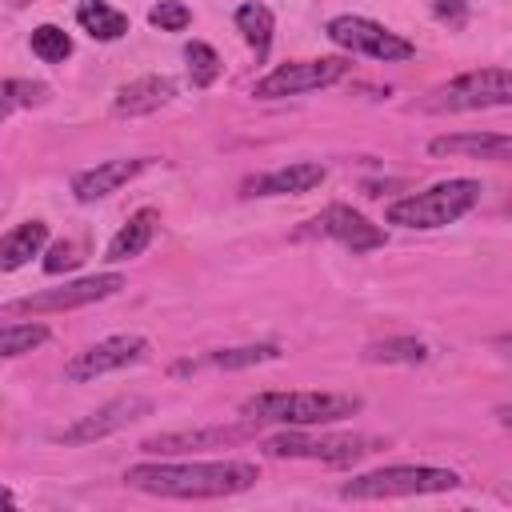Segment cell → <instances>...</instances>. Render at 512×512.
Listing matches in <instances>:
<instances>
[{
    "label": "cell",
    "mask_w": 512,
    "mask_h": 512,
    "mask_svg": "<svg viewBox=\"0 0 512 512\" xmlns=\"http://www.w3.org/2000/svg\"><path fill=\"white\" fill-rule=\"evenodd\" d=\"M260 480V468L248 460H188V464H132L124 484L164 500H216L248 492Z\"/></svg>",
    "instance_id": "6da1fadb"
},
{
    "label": "cell",
    "mask_w": 512,
    "mask_h": 512,
    "mask_svg": "<svg viewBox=\"0 0 512 512\" xmlns=\"http://www.w3.org/2000/svg\"><path fill=\"white\" fill-rule=\"evenodd\" d=\"M360 412V396L352 392H256L240 404L244 420L256 424H292V428H320Z\"/></svg>",
    "instance_id": "7a4b0ae2"
},
{
    "label": "cell",
    "mask_w": 512,
    "mask_h": 512,
    "mask_svg": "<svg viewBox=\"0 0 512 512\" xmlns=\"http://www.w3.org/2000/svg\"><path fill=\"white\" fill-rule=\"evenodd\" d=\"M480 180H468V176H452V180H440L424 192H412L404 200H392L388 204V224H400V228H420V232H432V228H444V224H456L464 212L476 208L480 200Z\"/></svg>",
    "instance_id": "3957f363"
},
{
    "label": "cell",
    "mask_w": 512,
    "mask_h": 512,
    "mask_svg": "<svg viewBox=\"0 0 512 512\" xmlns=\"http://www.w3.org/2000/svg\"><path fill=\"white\" fill-rule=\"evenodd\" d=\"M460 476L452 468H432V464H388L364 476H352L340 484L344 500H396V496H432V492H452Z\"/></svg>",
    "instance_id": "277c9868"
},
{
    "label": "cell",
    "mask_w": 512,
    "mask_h": 512,
    "mask_svg": "<svg viewBox=\"0 0 512 512\" xmlns=\"http://www.w3.org/2000/svg\"><path fill=\"white\" fill-rule=\"evenodd\" d=\"M500 104H512V68L460 72L420 100L424 112H476V108H500Z\"/></svg>",
    "instance_id": "5b68a950"
},
{
    "label": "cell",
    "mask_w": 512,
    "mask_h": 512,
    "mask_svg": "<svg viewBox=\"0 0 512 512\" xmlns=\"http://www.w3.org/2000/svg\"><path fill=\"white\" fill-rule=\"evenodd\" d=\"M376 444H380V440H372V436H352V432L312 436V432L292 428V432L268 436L260 448H264V456H272V460H320V464H332V468H348V464H356L360 456L376 452Z\"/></svg>",
    "instance_id": "8992f818"
},
{
    "label": "cell",
    "mask_w": 512,
    "mask_h": 512,
    "mask_svg": "<svg viewBox=\"0 0 512 512\" xmlns=\"http://www.w3.org/2000/svg\"><path fill=\"white\" fill-rule=\"evenodd\" d=\"M124 284H128V280H124L120 272H96V276H84V280L60 284V288H44V292H32V296H20V300H8V304H4V316H44V312L84 308V304H96V300L116 296Z\"/></svg>",
    "instance_id": "52a82bcc"
},
{
    "label": "cell",
    "mask_w": 512,
    "mask_h": 512,
    "mask_svg": "<svg viewBox=\"0 0 512 512\" xmlns=\"http://www.w3.org/2000/svg\"><path fill=\"white\" fill-rule=\"evenodd\" d=\"M328 40L344 52H360V56H372V60H384V64H400V60H412L416 56V44L396 36L392 28L368 20V16H332L328 20Z\"/></svg>",
    "instance_id": "ba28073f"
},
{
    "label": "cell",
    "mask_w": 512,
    "mask_h": 512,
    "mask_svg": "<svg viewBox=\"0 0 512 512\" xmlns=\"http://www.w3.org/2000/svg\"><path fill=\"white\" fill-rule=\"evenodd\" d=\"M352 72V64L344 56H320V60H288L280 68H272L268 76H260L252 84L256 100H284V96H300V92H316L328 88L336 80H344Z\"/></svg>",
    "instance_id": "9c48e42d"
},
{
    "label": "cell",
    "mask_w": 512,
    "mask_h": 512,
    "mask_svg": "<svg viewBox=\"0 0 512 512\" xmlns=\"http://www.w3.org/2000/svg\"><path fill=\"white\" fill-rule=\"evenodd\" d=\"M148 412H152V400H148V396H116V400L100 404L96 412L80 416L76 424H68V428H60V432H52V440H56V444H68V448H80V444L104 440V436H112V432H120V428H128V424H136V420H140V416H148Z\"/></svg>",
    "instance_id": "30bf717a"
},
{
    "label": "cell",
    "mask_w": 512,
    "mask_h": 512,
    "mask_svg": "<svg viewBox=\"0 0 512 512\" xmlns=\"http://www.w3.org/2000/svg\"><path fill=\"white\" fill-rule=\"evenodd\" d=\"M148 356V340L136 336V332H124V336H108V340H96L88 344L84 352H76L68 364H64V380L72 384H84V380H96L104 372H116V368H128L136 360Z\"/></svg>",
    "instance_id": "8fae6325"
},
{
    "label": "cell",
    "mask_w": 512,
    "mask_h": 512,
    "mask_svg": "<svg viewBox=\"0 0 512 512\" xmlns=\"http://www.w3.org/2000/svg\"><path fill=\"white\" fill-rule=\"evenodd\" d=\"M256 420L244 424H212V428H172L140 440V452L148 456H180V452H204V448H232L248 436H256Z\"/></svg>",
    "instance_id": "7c38bea8"
},
{
    "label": "cell",
    "mask_w": 512,
    "mask_h": 512,
    "mask_svg": "<svg viewBox=\"0 0 512 512\" xmlns=\"http://www.w3.org/2000/svg\"><path fill=\"white\" fill-rule=\"evenodd\" d=\"M300 236H328V240H336V244H344L352 252H372V248H380L388 240L380 224H372L364 212H356L348 204H328L320 216H312L300 228Z\"/></svg>",
    "instance_id": "4fadbf2b"
},
{
    "label": "cell",
    "mask_w": 512,
    "mask_h": 512,
    "mask_svg": "<svg viewBox=\"0 0 512 512\" xmlns=\"http://www.w3.org/2000/svg\"><path fill=\"white\" fill-rule=\"evenodd\" d=\"M152 164V156H132V160H104L88 172H76L72 176V196L80 204H92V200H104L112 196L116 188H124L128 180H136L144 168Z\"/></svg>",
    "instance_id": "5bb4252c"
},
{
    "label": "cell",
    "mask_w": 512,
    "mask_h": 512,
    "mask_svg": "<svg viewBox=\"0 0 512 512\" xmlns=\"http://www.w3.org/2000/svg\"><path fill=\"white\" fill-rule=\"evenodd\" d=\"M324 176H328L324 164L300 160V164H284V168H272V172L244 180V196H304V192L320 188Z\"/></svg>",
    "instance_id": "9a60e30c"
},
{
    "label": "cell",
    "mask_w": 512,
    "mask_h": 512,
    "mask_svg": "<svg viewBox=\"0 0 512 512\" xmlns=\"http://www.w3.org/2000/svg\"><path fill=\"white\" fill-rule=\"evenodd\" d=\"M432 156H460V160H492V164H512V136L500 132H452L428 140Z\"/></svg>",
    "instance_id": "2e32d148"
},
{
    "label": "cell",
    "mask_w": 512,
    "mask_h": 512,
    "mask_svg": "<svg viewBox=\"0 0 512 512\" xmlns=\"http://www.w3.org/2000/svg\"><path fill=\"white\" fill-rule=\"evenodd\" d=\"M176 100V80L172 76H140V80H128L116 100H112V112L116 116H148L164 104Z\"/></svg>",
    "instance_id": "e0dca14e"
},
{
    "label": "cell",
    "mask_w": 512,
    "mask_h": 512,
    "mask_svg": "<svg viewBox=\"0 0 512 512\" xmlns=\"http://www.w3.org/2000/svg\"><path fill=\"white\" fill-rule=\"evenodd\" d=\"M156 224H160L156 208H140V212H132V216L120 224V232L108 240V252H104V256H108L112 264L140 256V252L152 244V236H156Z\"/></svg>",
    "instance_id": "ac0fdd59"
},
{
    "label": "cell",
    "mask_w": 512,
    "mask_h": 512,
    "mask_svg": "<svg viewBox=\"0 0 512 512\" xmlns=\"http://www.w3.org/2000/svg\"><path fill=\"white\" fill-rule=\"evenodd\" d=\"M44 244H48V224L44 220H24V224L8 228L4 240H0V268L4 272H16L32 256H40Z\"/></svg>",
    "instance_id": "d6986e66"
},
{
    "label": "cell",
    "mask_w": 512,
    "mask_h": 512,
    "mask_svg": "<svg viewBox=\"0 0 512 512\" xmlns=\"http://www.w3.org/2000/svg\"><path fill=\"white\" fill-rule=\"evenodd\" d=\"M76 24L92 36V40H120L124 32H128V16L120 12V8H112V4H104V0H84L80 8H76Z\"/></svg>",
    "instance_id": "ffe728a7"
},
{
    "label": "cell",
    "mask_w": 512,
    "mask_h": 512,
    "mask_svg": "<svg viewBox=\"0 0 512 512\" xmlns=\"http://www.w3.org/2000/svg\"><path fill=\"white\" fill-rule=\"evenodd\" d=\"M236 28H240V36L248 40V48L256 52V60H264L268 56V48H272V28H276V16H272V8L268 4H240L236 8Z\"/></svg>",
    "instance_id": "44dd1931"
},
{
    "label": "cell",
    "mask_w": 512,
    "mask_h": 512,
    "mask_svg": "<svg viewBox=\"0 0 512 512\" xmlns=\"http://www.w3.org/2000/svg\"><path fill=\"white\" fill-rule=\"evenodd\" d=\"M368 364H424L428 360V344L416 336H392V340H376L360 352Z\"/></svg>",
    "instance_id": "7402d4cb"
},
{
    "label": "cell",
    "mask_w": 512,
    "mask_h": 512,
    "mask_svg": "<svg viewBox=\"0 0 512 512\" xmlns=\"http://www.w3.org/2000/svg\"><path fill=\"white\" fill-rule=\"evenodd\" d=\"M268 360H280V348L276 344H240V348H220V352H208L200 364H212V368H224V372H236V368H256V364H268Z\"/></svg>",
    "instance_id": "603a6c76"
},
{
    "label": "cell",
    "mask_w": 512,
    "mask_h": 512,
    "mask_svg": "<svg viewBox=\"0 0 512 512\" xmlns=\"http://www.w3.org/2000/svg\"><path fill=\"white\" fill-rule=\"evenodd\" d=\"M28 44H32V52H36L44 64H64V60L72 56V36H68L64 28H56V24H36Z\"/></svg>",
    "instance_id": "cb8c5ba5"
},
{
    "label": "cell",
    "mask_w": 512,
    "mask_h": 512,
    "mask_svg": "<svg viewBox=\"0 0 512 512\" xmlns=\"http://www.w3.org/2000/svg\"><path fill=\"white\" fill-rule=\"evenodd\" d=\"M44 340H48V328H44V324H16V320H8V324L0 328V348H4L8 360H16V356L40 348Z\"/></svg>",
    "instance_id": "d4e9b609"
},
{
    "label": "cell",
    "mask_w": 512,
    "mask_h": 512,
    "mask_svg": "<svg viewBox=\"0 0 512 512\" xmlns=\"http://www.w3.org/2000/svg\"><path fill=\"white\" fill-rule=\"evenodd\" d=\"M184 60H188V76H192L196 88H208V84L220 76V56H216V48L204 44V40H192V44L184 48Z\"/></svg>",
    "instance_id": "484cf974"
},
{
    "label": "cell",
    "mask_w": 512,
    "mask_h": 512,
    "mask_svg": "<svg viewBox=\"0 0 512 512\" xmlns=\"http://www.w3.org/2000/svg\"><path fill=\"white\" fill-rule=\"evenodd\" d=\"M44 100H48V84H40V80H4L0 112L12 116L16 108H32V104H44Z\"/></svg>",
    "instance_id": "4316f807"
},
{
    "label": "cell",
    "mask_w": 512,
    "mask_h": 512,
    "mask_svg": "<svg viewBox=\"0 0 512 512\" xmlns=\"http://www.w3.org/2000/svg\"><path fill=\"white\" fill-rule=\"evenodd\" d=\"M148 24L160 28V32H184L192 24V12L180 0H160V4L148 8Z\"/></svg>",
    "instance_id": "83f0119b"
},
{
    "label": "cell",
    "mask_w": 512,
    "mask_h": 512,
    "mask_svg": "<svg viewBox=\"0 0 512 512\" xmlns=\"http://www.w3.org/2000/svg\"><path fill=\"white\" fill-rule=\"evenodd\" d=\"M76 248L68 244V240H56L52 248H48V256H44V272L48 276H60V272H68V268H76Z\"/></svg>",
    "instance_id": "f1b7e54d"
},
{
    "label": "cell",
    "mask_w": 512,
    "mask_h": 512,
    "mask_svg": "<svg viewBox=\"0 0 512 512\" xmlns=\"http://www.w3.org/2000/svg\"><path fill=\"white\" fill-rule=\"evenodd\" d=\"M436 16H440V20L452 16V20L460 24V20H464V4H460V0H452V4H436Z\"/></svg>",
    "instance_id": "f546056e"
},
{
    "label": "cell",
    "mask_w": 512,
    "mask_h": 512,
    "mask_svg": "<svg viewBox=\"0 0 512 512\" xmlns=\"http://www.w3.org/2000/svg\"><path fill=\"white\" fill-rule=\"evenodd\" d=\"M496 420H500V424L512 432V404H500V408H496Z\"/></svg>",
    "instance_id": "4dcf8cb0"
},
{
    "label": "cell",
    "mask_w": 512,
    "mask_h": 512,
    "mask_svg": "<svg viewBox=\"0 0 512 512\" xmlns=\"http://www.w3.org/2000/svg\"><path fill=\"white\" fill-rule=\"evenodd\" d=\"M496 348H500V352L512 360V336H500V340H496Z\"/></svg>",
    "instance_id": "1f68e13d"
},
{
    "label": "cell",
    "mask_w": 512,
    "mask_h": 512,
    "mask_svg": "<svg viewBox=\"0 0 512 512\" xmlns=\"http://www.w3.org/2000/svg\"><path fill=\"white\" fill-rule=\"evenodd\" d=\"M508 212H512V200H508Z\"/></svg>",
    "instance_id": "d6a6232c"
}]
</instances>
